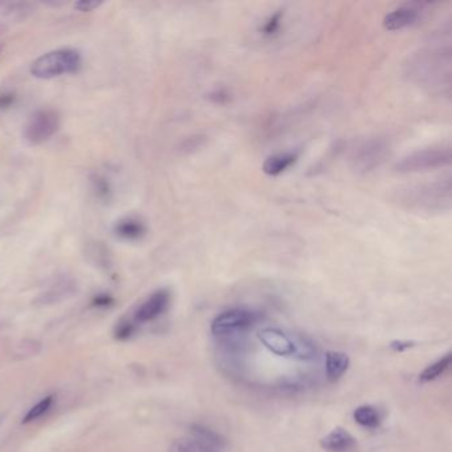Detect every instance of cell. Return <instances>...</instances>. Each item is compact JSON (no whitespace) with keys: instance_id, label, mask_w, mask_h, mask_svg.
Returning <instances> with one entry per match:
<instances>
[{"instance_id":"obj_1","label":"cell","mask_w":452,"mask_h":452,"mask_svg":"<svg viewBox=\"0 0 452 452\" xmlns=\"http://www.w3.org/2000/svg\"><path fill=\"white\" fill-rule=\"evenodd\" d=\"M450 65H451V49L450 46L431 47L423 49L409 64V74L416 77V81L428 88L441 89L443 85L450 88Z\"/></svg>"},{"instance_id":"obj_2","label":"cell","mask_w":452,"mask_h":452,"mask_svg":"<svg viewBox=\"0 0 452 452\" xmlns=\"http://www.w3.org/2000/svg\"><path fill=\"white\" fill-rule=\"evenodd\" d=\"M451 178L447 177L406 190L399 196V203L420 212H441L451 207Z\"/></svg>"},{"instance_id":"obj_3","label":"cell","mask_w":452,"mask_h":452,"mask_svg":"<svg viewBox=\"0 0 452 452\" xmlns=\"http://www.w3.org/2000/svg\"><path fill=\"white\" fill-rule=\"evenodd\" d=\"M83 59L78 50L55 49L37 57L31 65V74L40 80H50L64 74H74L80 69Z\"/></svg>"},{"instance_id":"obj_4","label":"cell","mask_w":452,"mask_h":452,"mask_svg":"<svg viewBox=\"0 0 452 452\" xmlns=\"http://www.w3.org/2000/svg\"><path fill=\"white\" fill-rule=\"evenodd\" d=\"M451 159V147H431L411 153L397 162L394 169L401 174L431 172L448 166Z\"/></svg>"},{"instance_id":"obj_5","label":"cell","mask_w":452,"mask_h":452,"mask_svg":"<svg viewBox=\"0 0 452 452\" xmlns=\"http://www.w3.org/2000/svg\"><path fill=\"white\" fill-rule=\"evenodd\" d=\"M227 441L219 432L202 425H193L190 435L172 441L170 452H224Z\"/></svg>"},{"instance_id":"obj_6","label":"cell","mask_w":452,"mask_h":452,"mask_svg":"<svg viewBox=\"0 0 452 452\" xmlns=\"http://www.w3.org/2000/svg\"><path fill=\"white\" fill-rule=\"evenodd\" d=\"M389 146L383 139L369 138L358 142L350 153V165L357 172H373L388 157Z\"/></svg>"},{"instance_id":"obj_7","label":"cell","mask_w":452,"mask_h":452,"mask_svg":"<svg viewBox=\"0 0 452 452\" xmlns=\"http://www.w3.org/2000/svg\"><path fill=\"white\" fill-rule=\"evenodd\" d=\"M60 125L62 117L57 110H37L25 125V138L31 145H41L59 132Z\"/></svg>"},{"instance_id":"obj_8","label":"cell","mask_w":452,"mask_h":452,"mask_svg":"<svg viewBox=\"0 0 452 452\" xmlns=\"http://www.w3.org/2000/svg\"><path fill=\"white\" fill-rule=\"evenodd\" d=\"M257 321V315L252 310L235 308L221 312L211 322V331L215 336H228L239 330H245L252 327Z\"/></svg>"},{"instance_id":"obj_9","label":"cell","mask_w":452,"mask_h":452,"mask_svg":"<svg viewBox=\"0 0 452 452\" xmlns=\"http://www.w3.org/2000/svg\"><path fill=\"white\" fill-rule=\"evenodd\" d=\"M257 337L273 355H280V357L297 355V343L280 329L266 328L259 331Z\"/></svg>"},{"instance_id":"obj_10","label":"cell","mask_w":452,"mask_h":452,"mask_svg":"<svg viewBox=\"0 0 452 452\" xmlns=\"http://www.w3.org/2000/svg\"><path fill=\"white\" fill-rule=\"evenodd\" d=\"M422 15V6L411 3L394 8L383 18V27L388 31H401L410 25H416Z\"/></svg>"},{"instance_id":"obj_11","label":"cell","mask_w":452,"mask_h":452,"mask_svg":"<svg viewBox=\"0 0 452 452\" xmlns=\"http://www.w3.org/2000/svg\"><path fill=\"white\" fill-rule=\"evenodd\" d=\"M172 301V294L169 289H158L151 294L142 306L135 312V320L138 322H149L162 316Z\"/></svg>"},{"instance_id":"obj_12","label":"cell","mask_w":452,"mask_h":452,"mask_svg":"<svg viewBox=\"0 0 452 452\" xmlns=\"http://www.w3.org/2000/svg\"><path fill=\"white\" fill-rule=\"evenodd\" d=\"M76 284L74 280L69 279H62L52 284L46 292L40 294L35 301L36 306H52L57 304L62 300L69 299L71 296L76 294Z\"/></svg>"},{"instance_id":"obj_13","label":"cell","mask_w":452,"mask_h":452,"mask_svg":"<svg viewBox=\"0 0 452 452\" xmlns=\"http://www.w3.org/2000/svg\"><path fill=\"white\" fill-rule=\"evenodd\" d=\"M321 447L328 452H348L355 446V437L343 427L333 428L321 441Z\"/></svg>"},{"instance_id":"obj_14","label":"cell","mask_w":452,"mask_h":452,"mask_svg":"<svg viewBox=\"0 0 452 452\" xmlns=\"http://www.w3.org/2000/svg\"><path fill=\"white\" fill-rule=\"evenodd\" d=\"M146 226L142 220L135 217H126L118 220L114 226V233L126 242L141 240L146 235Z\"/></svg>"},{"instance_id":"obj_15","label":"cell","mask_w":452,"mask_h":452,"mask_svg":"<svg viewBox=\"0 0 452 452\" xmlns=\"http://www.w3.org/2000/svg\"><path fill=\"white\" fill-rule=\"evenodd\" d=\"M297 159H299L297 151H287V153L270 156L263 163V172L269 177H278L282 172H287L289 167H292L297 162Z\"/></svg>"},{"instance_id":"obj_16","label":"cell","mask_w":452,"mask_h":452,"mask_svg":"<svg viewBox=\"0 0 452 452\" xmlns=\"http://www.w3.org/2000/svg\"><path fill=\"white\" fill-rule=\"evenodd\" d=\"M350 364L349 357L341 352H328L325 359L327 376L330 381L341 378Z\"/></svg>"},{"instance_id":"obj_17","label":"cell","mask_w":452,"mask_h":452,"mask_svg":"<svg viewBox=\"0 0 452 452\" xmlns=\"http://www.w3.org/2000/svg\"><path fill=\"white\" fill-rule=\"evenodd\" d=\"M353 418L359 426L370 428V430L378 428L382 423V416L379 414L378 410L370 404L357 407L353 413Z\"/></svg>"},{"instance_id":"obj_18","label":"cell","mask_w":452,"mask_h":452,"mask_svg":"<svg viewBox=\"0 0 452 452\" xmlns=\"http://www.w3.org/2000/svg\"><path fill=\"white\" fill-rule=\"evenodd\" d=\"M451 353L441 357L438 361H435L434 364L428 365L420 374H419V381L423 382V383H427V382H431V381H435V379L439 378L441 377L447 370L448 367L451 365Z\"/></svg>"},{"instance_id":"obj_19","label":"cell","mask_w":452,"mask_h":452,"mask_svg":"<svg viewBox=\"0 0 452 452\" xmlns=\"http://www.w3.org/2000/svg\"><path fill=\"white\" fill-rule=\"evenodd\" d=\"M52 404H53V397L52 395H48L44 399H41L39 404H35L34 407L29 409V411L25 414L23 423H29V422L35 420L37 418L44 416L48 411L49 409H50Z\"/></svg>"},{"instance_id":"obj_20","label":"cell","mask_w":452,"mask_h":452,"mask_svg":"<svg viewBox=\"0 0 452 452\" xmlns=\"http://www.w3.org/2000/svg\"><path fill=\"white\" fill-rule=\"evenodd\" d=\"M92 186H93V191L98 199L109 200L110 196H111V187H110V184L107 178H104L101 175H96L92 179Z\"/></svg>"},{"instance_id":"obj_21","label":"cell","mask_w":452,"mask_h":452,"mask_svg":"<svg viewBox=\"0 0 452 452\" xmlns=\"http://www.w3.org/2000/svg\"><path fill=\"white\" fill-rule=\"evenodd\" d=\"M280 22L281 13H276L275 15H272L268 20L264 23V25H263V29H261L263 35L272 36L275 32H278V29L280 27Z\"/></svg>"},{"instance_id":"obj_22","label":"cell","mask_w":452,"mask_h":452,"mask_svg":"<svg viewBox=\"0 0 452 452\" xmlns=\"http://www.w3.org/2000/svg\"><path fill=\"white\" fill-rule=\"evenodd\" d=\"M135 325L133 322L130 321H125V322H121L117 329H116V338L120 340V341H123V340H128L133 336L135 333Z\"/></svg>"},{"instance_id":"obj_23","label":"cell","mask_w":452,"mask_h":452,"mask_svg":"<svg viewBox=\"0 0 452 452\" xmlns=\"http://www.w3.org/2000/svg\"><path fill=\"white\" fill-rule=\"evenodd\" d=\"M102 3L101 1H93V0H81L74 3V8L81 11V13H92L95 10H97L98 7H101Z\"/></svg>"},{"instance_id":"obj_24","label":"cell","mask_w":452,"mask_h":452,"mask_svg":"<svg viewBox=\"0 0 452 452\" xmlns=\"http://www.w3.org/2000/svg\"><path fill=\"white\" fill-rule=\"evenodd\" d=\"M416 345V343L414 341H402V340H397V341H392V343H390V348L394 350V352H397V353H402V352H404V350H407V349H410V348H413Z\"/></svg>"},{"instance_id":"obj_25","label":"cell","mask_w":452,"mask_h":452,"mask_svg":"<svg viewBox=\"0 0 452 452\" xmlns=\"http://www.w3.org/2000/svg\"><path fill=\"white\" fill-rule=\"evenodd\" d=\"M113 304V299L107 294H100L93 299V306H109Z\"/></svg>"},{"instance_id":"obj_26","label":"cell","mask_w":452,"mask_h":452,"mask_svg":"<svg viewBox=\"0 0 452 452\" xmlns=\"http://www.w3.org/2000/svg\"><path fill=\"white\" fill-rule=\"evenodd\" d=\"M15 102V96L13 93H1L0 95V108H10Z\"/></svg>"},{"instance_id":"obj_27","label":"cell","mask_w":452,"mask_h":452,"mask_svg":"<svg viewBox=\"0 0 452 452\" xmlns=\"http://www.w3.org/2000/svg\"><path fill=\"white\" fill-rule=\"evenodd\" d=\"M1 50H3V46L0 44V53H1Z\"/></svg>"}]
</instances>
